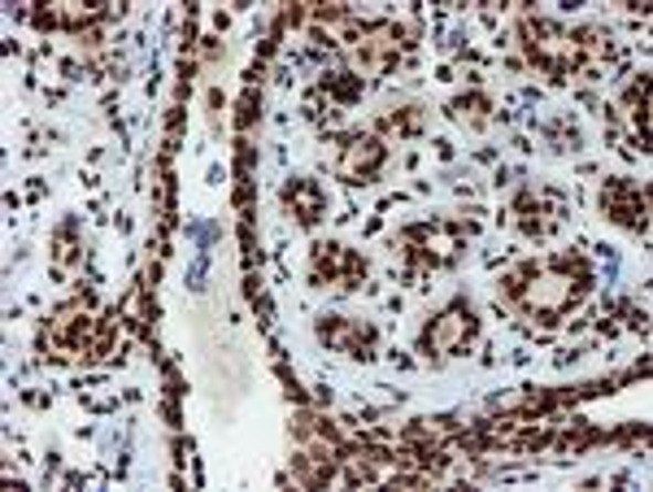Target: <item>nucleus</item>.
I'll return each mask as SVG.
<instances>
[{
    "label": "nucleus",
    "instance_id": "obj_1",
    "mask_svg": "<svg viewBox=\"0 0 653 492\" xmlns=\"http://www.w3.org/2000/svg\"><path fill=\"white\" fill-rule=\"evenodd\" d=\"M583 271H536V266H523L506 280L509 301H518L523 310L531 314H562L571 310L583 296Z\"/></svg>",
    "mask_w": 653,
    "mask_h": 492
},
{
    "label": "nucleus",
    "instance_id": "obj_2",
    "mask_svg": "<svg viewBox=\"0 0 653 492\" xmlns=\"http://www.w3.org/2000/svg\"><path fill=\"white\" fill-rule=\"evenodd\" d=\"M92 323H96V318H92V305H87V301H71V305H62V310L53 314L49 341L62 353L92 349Z\"/></svg>",
    "mask_w": 653,
    "mask_h": 492
},
{
    "label": "nucleus",
    "instance_id": "obj_3",
    "mask_svg": "<svg viewBox=\"0 0 653 492\" xmlns=\"http://www.w3.org/2000/svg\"><path fill=\"white\" fill-rule=\"evenodd\" d=\"M406 253L414 258V262H423V266H449L453 258H457V249H462V240L449 231V227H414V231H406Z\"/></svg>",
    "mask_w": 653,
    "mask_h": 492
},
{
    "label": "nucleus",
    "instance_id": "obj_4",
    "mask_svg": "<svg viewBox=\"0 0 653 492\" xmlns=\"http://www.w3.org/2000/svg\"><path fill=\"white\" fill-rule=\"evenodd\" d=\"M314 271H318V280L336 283V287H358L366 280V266L345 244H318L314 249Z\"/></svg>",
    "mask_w": 653,
    "mask_h": 492
},
{
    "label": "nucleus",
    "instance_id": "obj_5",
    "mask_svg": "<svg viewBox=\"0 0 653 492\" xmlns=\"http://www.w3.org/2000/svg\"><path fill=\"white\" fill-rule=\"evenodd\" d=\"M397 53H401V31L392 22H379V27H370V31L358 35V62L370 74L388 71L397 62Z\"/></svg>",
    "mask_w": 653,
    "mask_h": 492
},
{
    "label": "nucleus",
    "instance_id": "obj_6",
    "mask_svg": "<svg viewBox=\"0 0 653 492\" xmlns=\"http://www.w3.org/2000/svg\"><path fill=\"white\" fill-rule=\"evenodd\" d=\"M471 336H475V314L462 310V305H453V310H444V314L432 323V332H428V349L457 353L471 345Z\"/></svg>",
    "mask_w": 653,
    "mask_h": 492
},
{
    "label": "nucleus",
    "instance_id": "obj_7",
    "mask_svg": "<svg viewBox=\"0 0 653 492\" xmlns=\"http://www.w3.org/2000/svg\"><path fill=\"white\" fill-rule=\"evenodd\" d=\"M379 161H383V144L375 140V136H354V140H345V148H340L336 170L358 184V179H370L379 170Z\"/></svg>",
    "mask_w": 653,
    "mask_h": 492
},
{
    "label": "nucleus",
    "instance_id": "obj_8",
    "mask_svg": "<svg viewBox=\"0 0 653 492\" xmlns=\"http://www.w3.org/2000/svg\"><path fill=\"white\" fill-rule=\"evenodd\" d=\"M601 206L619 222H641L645 218V192L636 184H628V179H610L605 192H601Z\"/></svg>",
    "mask_w": 653,
    "mask_h": 492
},
{
    "label": "nucleus",
    "instance_id": "obj_9",
    "mask_svg": "<svg viewBox=\"0 0 653 492\" xmlns=\"http://www.w3.org/2000/svg\"><path fill=\"white\" fill-rule=\"evenodd\" d=\"M318 336H323L331 349L354 353V357H366L370 341H375V332H370L366 323H345V318H323V323H318Z\"/></svg>",
    "mask_w": 653,
    "mask_h": 492
},
{
    "label": "nucleus",
    "instance_id": "obj_10",
    "mask_svg": "<svg viewBox=\"0 0 653 492\" xmlns=\"http://www.w3.org/2000/svg\"><path fill=\"white\" fill-rule=\"evenodd\" d=\"M514 213H518V222H523L531 235H549V231L558 227V206L549 210V206H545V197H523Z\"/></svg>",
    "mask_w": 653,
    "mask_h": 492
},
{
    "label": "nucleus",
    "instance_id": "obj_11",
    "mask_svg": "<svg viewBox=\"0 0 653 492\" xmlns=\"http://www.w3.org/2000/svg\"><path fill=\"white\" fill-rule=\"evenodd\" d=\"M92 18H101V4H74V0H62V4L44 9V22H53V27H83V22H92Z\"/></svg>",
    "mask_w": 653,
    "mask_h": 492
},
{
    "label": "nucleus",
    "instance_id": "obj_12",
    "mask_svg": "<svg viewBox=\"0 0 653 492\" xmlns=\"http://www.w3.org/2000/svg\"><path fill=\"white\" fill-rule=\"evenodd\" d=\"M288 210H296L301 222H314V218L323 213V192H318V184H292Z\"/></svg>",
    "mask_w": 653,
    "mask_h": 492
},
{
    "label": "nucleus",
    "instance_id": "obj_13",
    "mask_svg": "<svg viewBox=\"0 0 653 492\" xmlns=\"http://www.w3.org/2000/svg\"><path fill=\"white\" fill-rule=\"evenodd\" d=\"M419 127H423V114H419V109H401V114H388V118L379 123V132H388V136H397V140H401V136H414Z\"/></svg>",
    "mask_w": 653,
    "mask_h": 492
},
{
    "label": "nucleus",
    "instance_id": "obj_14",
    "mask_svg": "<svg viewBox=\"0 0 653 492\" xmlns=\"http://www.w3.org/2000/svg\"><path fill=\"white\" fill-rule=\"evenodd\" d=\"M457 118L471 123V127H488L493 114H488V101H484V96H462V101H457Z\"/></svg>",
    "mask_w": 653,
    "mask_h": 492
},
{
    "label": "nucleus",
    "instance_id": "obj_15",
    "mask_svg": "<svg viewBox=\"0 0 653 492\" xmlns=\"http://www.w3.org/2000/svg\"><path fill=\"white\" fill-rule=\"evenodd\" d=\"M71 258H74V240H71V231H62V235H57V262L66 266Z\"/></svg>",
    "mask_w": 653,
    "mask_h": 492
}]
</instances>
